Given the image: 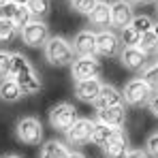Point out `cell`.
<instances>
[{
  "instance_id": "cell-1",
  "label": "cell",
  "mask_w": 158,
  "mask_h": 158,
  "mask_svg": "<svg viewBox=\"0 0 158 158\" xmlns=\"http://www.w3.org/2000/svg\"><path fill=\"white\" fill-rule=\"evenodd\" d=\"M11 79H15L24 92V96H32L39 94L43 88L41 75L34 71V66L30 64L24 53H13L11 56Z\"/></svg>"
},
{
  "instance_id": "cell-2",
  "label": "cell",
  "mask_w": 158,
  "mask_h": 158,
  "mask_svg": "<svg viewBox=\"0 0 158 158\" xmlns=\"http://www.w3.org/2000/svg\"><path fill=\"white\" fill-rule=\"evenodd\" d=\"M43 52H45V60L52 66H71L77 58L73 43L66 41L64 36H52L47 41V45L43 47Z\"/></svg>"
},
{
  "instance_id": "cell-3",
  "label": "cell",
  "mask_w": 158,
  "mask_h": 158,
  "mask_svg": "<svg viewBox=\"0 0 158 158\" xmlns=\"http://www.w3.org/2000/svg\"><path fill=\"white\" fill-rule=\"evenodd\" d=\"M122 96H124V103L131 107H143L150 105L154 92L150 90V85L143 81L141 77H135L131 81H126L124 90H122Z\"/></svg>"
},
{
  "instance_id": "cell-4",
  "label": "cell",
  "mask_w": 158,
  "mask_h": 158,
  "mask_svg": "<svg viewBox=\"0 0 158 158\" xmlns=\"http://www.w3.org/2000/svg\"><path fill=\"white\" fill-rule=\"evenodd\" d=\"M77 120H79L77 107L71 105V103H58L49 109V124L58 132H66Z\"/></svg>"
},
{
  "instance_id": "cell-5",
  "label": "cell",
  "mask_w": 158,
  "mask_h": 158,
  "mask_svg": "<svg viewBox=\"0 0 158 158\" xmlns=\"http://www.w3.org/2000/svg\"><path fill=\"white\" fill-rule=\"evenodd\" d=\"M15 137L24 145H41V141H43V124H41V120H36L32 115L22 118L15 124Z\"/></svg>"
},
{
  "instance_id": "cell-6",
  "label": "cell",
  "mask_w": 158,
  "mask_h": 158,
  "mask_svg": "<svg viewBox=\"0 0 158 158\" xmlns=\"http://www.w3.org/2000/svg\"><path fill=\"white\" fill-rule=\"evenodd\" d=\"M19 36H22V41H24V45H28V47H45L47 41L52 39L49 26H47L43 19H32V22L19 32Z\"/></svg>"
},
{
  "instance_id": "cell-7",
  "label": "cell",
  "mask_w": 158,
  "mask_h": 158,
  "mask_svg": "<svg viewBox=\"0 0 158 158\" xmlns=\"http://www.w3.org/2000/svg\"><path fill=\"white\" fill-rule=\"evenodd\" d=\"M124 49L120 34H115L113 30H101L96 32V52L101 58H120V53Z\"/></svg>"
},
{
  "instance_id": "cell-8",
  "label": "cell",
  "mask_w": 158,
  "mask_h": 158,
  "mask_svg": "<svg viewBox=\"0 0 158 158\" xmlns=\"http://www.w3.org/2000/svg\"><path fill=\"white\" fill-rule=\"evenodd\" d=\"M103 73V64L96 58H75L71 64V75L75 81H85V79H98Z\"/></svg>"
},
{
  "instance_id": "cell-9",
  "label": "cell",
  "mask_w": 158,
  "mask_h": 158,
  "mask_svg": "<svg viewBox=\"0 0 158 158\" xmlns=\"http://www.w3.org/2000/svg\"><path fill=\"white\" fill-rule=\"evenodd\" d=\"M94 126H96L94 120H90V118H79L77 122L64 132L66 143H69V145H83V143H88V141L92 139Z\"/></svg>"
},
{
  "instance_id": "cell-10",
  "label": "cell",
  "mask_w": 158,
  "mask_h": 158,
  "mask_svg": "<svg viewBox=\"0 0 158 158\" xmlns=\"http://www.w3.org/2000/svg\"><path fill=\"white\" fill-rule=\"evenodd\" d=\"M73 49L77 58H96V32L92 30H81L73 39Z\"/></svg>"
},
{
  "instance_id": "cell-11",
  "label": "cell",
  "mask_w": 158,
  "mask_h": 158,
  "mask_svg": "<svg viewBox=\"0 0 158 158\" xmlns=\"http://www.w3.org/2000/svg\"><path fill=\"white\" fill-rule=\"evenodd\" d=\"M132 19H135V13H132V4L128 0H115L111 4V26L124 30L131 26Z\"/></svg>"
},
{
  "instance_id": "cell-12",
  "label": "cell",
  "mask_w": 158,
  "mask_h": 158,
  "mask_svg": "<svg viewBox=\"0 0 158 158\" xmlns=\"http://www.w3.org/2000/svg\"><path fill=\"white\" fill-rule=\"evenodd\" d=\"M120 62L126 71L132 73H143V69L148 66V56L141 52L139 47H124L120 53Z\"/></svg>"
},
{
  "instance_id": "cell-13",
  "label": "cell",
  "mask_w": 158,
  "mask_h": 158,
  "mask_svg": "<svg viewBox=\"0 0 158 158\" xmlns=\"http://www.w3.org/2000/svg\"><path fill=\"white\" fill-rule=\"evenodd\" d=\"M101 88H103V83H101V79H85V81H75V96H77L81 103H96V98H98V94H101Z\"/></svg>"
},
{
  "instance_id": "cell-14",
  "label": "cell",
  "mask_w": 158,
  "mask_h": 158,
  "mask_svg": "<svg viewBox=\"0 0 158 158\" xmlns=\"http://www.w3.org/2000/svg\"><path fill=\"white\" fill-rule=\"evenodd\" d=\"M118 105H124V96H122V90H118L115 85L111 83H103L101 88V94L96 98V111L98 109H109V107H118Z\"/></svg>"
},
{
  "instance_id": "cell-15",
  "label": "cell",
  "mask_w": 158,
  "mask_h": 158,
  "mask_svg": "<svg viewBox=\"0 0 158 158\" xmlns=\"http://www.w3.org/2000/svg\"><path fill=\"white\" fill-rule=\"evenodd\" d=\"M96 122H101L105 126H111V128H120L126 122V109H124V105L109 107V109H98L96 111Z\"/></svg>"
},
{
  "instance_id": "cell-16",
  "label": "cell",
  "mask_w": 158,
  "mask_h": 158,
  "mask_svg": "<svg viewBox=\"0 0 158 158\" xmlns=\"http://www.w3.org/2000/svg\"><path fill=\"white\" fill-rule=\"evenodd\" d=\"M88 19H90V26H94L98 32L101 30H109L107 26H111V4L98 0V4L94 6V11L88 15Z\"/></svg>"
},
{
  "instance_id": "cell-17",
  "label": "cell",
  "mask_w": 158,
  "mask_h": 158,
  "mask_svg": "<svg viewBox=\"0 0 158 158\" xmlns=\"http://www.w3.org/2000/svg\"><path fill=\"white\" fill-rule=\"evenodd\" d=\"M103 152H105L107 158H126L128 156V152H131V148H128V139H126V132L120 131L109 143H107L105 148H103Z\"/></svg>"
},
{
  "instance_id": "cell-18",
  "label": "cell",
  "mask_w": 158,
  "mask_h": 158,
  "mask_svg": "<svg viewBox=\"0 0 158 158\" xmlns=\"http://www.w3.org/2000/svg\"><path fill=\"white\" fill-rule=\"evenodd\" d=\"M69 148L66 143L58 141V139H49L41 145V152H39V158H66L69 156Z\"/></svg>"
},
{
  "instance_id": "cell-19",
  "label": "cell",
  "mask_w": 158,
  "mask_h": 158,
  "mask_svg": "<svg viewBox=\"0 0 158 158\" xmlns=\"http://www.w3.org/2000/svg\"><path fill=\"white\" fill-rule=\"evenodd\" d=\"M22 96H24V92H22L19 83L15 79L9 77V79L0 81V101H4V103H17Z\"/></svg>"
},
{
  "instance_id": "cell-20",
  "label": "cell",
  "mask_w": 158,
  "mask_h": 158,
  "mask_svg": "<svg viewBox=\"0 0 158 158\" xmlns=\"http://www.w3.org/2000/svg\"><path fill=\"white\" fill-rule=\"evenodd\" d=\"M122 131V128H111V126H105V124H101V122H96V126H94V132H92V143L94 145H98V148H105L107 143L118 135V132Z\"/></svg>"
},
{
  "instance_id": "cell-21",
  "label": "cell",
  "mask_w": 158,
  "mask_h": 158,
  "mask_svg": "<svg viewBox=\"0 0 158 158\" xmlns=\"http://www.w3.org/2000/svg\"><path fill=\"white\" fill-rule=\"evenodd\" d=\"M28 11L32 19H45L52 11V0H28Z\"/></svg>"
},
{
  "instance_id": "cell-22",
  "label": "cell",
  "mask_w": 158,
  "mask_h": 158,
  "mask_svg": "<svg viewBox=\"0 0 158 158\" xmlns=\"http://www.w3.org/2000/svg\"><path fill=\"white\" fill-rule=\"evenodd\" d=\"M154 24H156V22H154L150 15H135V19L131 22V28L137 34H145V32H152Z\"/></svg>"
},
{
  "instance_id": "cell-23",
  "label": "cell",
  "mask_w": 158,
  "mask_h": 158,
  "mask_svg": "<svg viewBox=\"0 0 158 158\" xmlns=\"http://www.w3.org/2000/svg\"><path fill=\"white\" fill-rule=\"evenodd\" d=\"M30 22H32V15H30L28 6H17V9H15V15H13V19H11V24L15 26V30L22 32Z\"/></svg>"
},
{
  "instance_id": "cell-24",
  "label": "cell",
  "mask_w": 158,
  "mask_h": 158,
  "mask_svg": "<svg viewBox=\"0 0 158 158\" xmlns=\"http://www.w3.org/2000/svg\"><path fill=\"white\" fill-rule=\"evenodd\" d=\"M141 79L150 85V90L156 94L158 92V62L154 64H148L145 69H143V73H141Z\"/></svg>"
},
{
  "instance_id": "cell-25",
  "label": "cell",
  "mask_w": 158,
  "mask_h": 158,
  "mask_svg": "<svg viewBox=\"0 0 158 158\" xmlns=\"http://www.w3.org/2000/svg\"><path fill=\"white\" fill-rule=\"evenodd\" d=\"M141 52L145 53H154L158 52V36L154 32H145V34H141V41H139V45H137Z\"/></svg>"
},
{
  "instance_id": "cell-26",
  "label": "cell",
  "mask_w": 158,
  "mask_h": 158,
  "mask_svg": "<svg viewBox=\"0 0 158 158\" xmlns=\"http://www.w3.org/2000/svg\"><path fill=\"white\" fill-rule=\"evenodd\" d=\"M15 36H17L15 26H13L11 22L0 19V45H9V43H13V41H15Z\"/></svg>"
},
{
  "instance_id": "cell-27",
  "label": "cell",
  "mask_w": 158,
  "mask_h": 158,
  "mask_svg": "<svg viewBox=\"0 0 158 158\" xmlns=\"http://www.w3.org/2000/svg\"><path fill=\"white\" fill-rule=\"evenodd\" d=\"M120 41H122L124 47H137L139 41H141V34H137V32L128 26V28H124V30H120Z\"/></svg>"
},
{
  "instance_id": "cell-28",
  "label": "cell",
  "mask_w": 158,
  "mask_h": 158,
  "mask_svg": "<svg viewBox=\"0 0 158 158\" xmlns=\"http://www.w3.org/2000/svg\"><path fill=\"white\" fill-rule=\"evenodd\" d=\"M96 4H98V0H71V6L81 15H90Z\"/></svg>"
},
{
  "instance_id": "cell-29",
  "label": "cell",
  "mask_w": 158,
  "mask_h": 158,
  "mask_svg": "<svg viewBox=\"0 0 158 158\" xmlns=\"http://www.w3.org/2000/svg\"><path fill=\"white\" fill-rule=\"evenodd\" d=\"M11 56L13 53L0 49V81L11 77Z\"/></svg>"
},
{
  "instance_id": "cell-30",
  "label": "cell",
  "mask_w": 158,
  "mask_h": 158,
  "mask_svg": "<svg viewBox=\"0 0 158 158\" xmlns=\"http://www.w3.org/2000/svg\"><path fill=\"white\" fill-rule=\"evenodd\" d=\"M145 152H148V156L158 158V132H154V135L148 137V141H145Z\"/></svg>"
},
{
  "instance_id": "cell-31",
  "label": "cell",
  "mask_w": 158,
  "mask_h": 158,
  "mask_svg": "<svg viewBox=\"0 0 158 158\" xmlns=\"http://www.w3.org/2000/svg\"><path fill=\"white\" fill-rule=\"evenodd\" d=\"M19 4H15V2H6L4 6H0V19H4V22H11L13 19V15H15V9H17Z\"/></svg>"
},
{
  "instance_id": "cell-32",
  "label": "cell",
  "mask_w": 158,
  "mask_h": 158,
  "mask_svg": "<svg viewBox=\"0 0 158 158\" xmlns=\"http://www.w3.org/2000/svg\"><path fill=\"white\" fill-rule=\"evenodd\" d=\"M150 111H152V115H154V118H158V94H154V96H152V101H150Z\"/></svg>"
},
{
  "instance_id": "cell-33",
  "label": "cell",
  "mask_w": 158,
  "mask_h": 158,
  "mask_svg": "<svg viewBox=\"0 0 158 158\" xmlns=\"http://www.w3.org/2000/svg\"><path fill=\"white\" fill-rule=\"evenodd\" d=\"M126 158H150V156H148V152H145V150H131Z\"/></svg>"
},
{
  "instance_id": "cell-34",
  "label": "cell",
  "mask_w": 158,
  "mask_h": 158,
  "mask_svg": "<svg viewBox=\"0 0 158 158\" xmlns=\"http://www.w3.org/2000/svg\"><path fill=\"white\" fill-rule=\"evenodd\" d=\"M132 6H145V4H152V2H156V0H128Z\"/></svg>"
},
{
  "instance_id": "cell-35",
  "label": "cell",
  "mask_w": 158,
  "mask_h": 158,
  "mask_svg": "<svg viewBox=\"0 0 158 158\" xmlns=\"http://www.w3.org/2000/svg\"><path fill=\"white\" fill-rule=\"evenodd\" d=\"M66 158H85V154H83V152H79V150H71Z\"/></svg>"
},
{
  "instance_id": "cell-36",
  "label": "cell",
  "mask_w": 158,
  "mask_h": 158,
  "mask_svg": "<svg viewBox=\"0 0 158 158\" xmlns=\"http://www.w3.org/2000/svg\"><path fill=\"white\" fill-rule=\"evenodd\" d=\"M11 2H15V4H19V6H26L28 0H11Z\"/></svg>"
},
{
  "instance_id": "cell-37",
  "label": "cell",
  "mask_w": 158,
  "mask_h": 158,
  "mask_svg": "<svg viewBox=\"0 0 158 158\" xmlns=\"http://www.w3.org/2000/svg\"><path fill=\"white\" fill-rule=\"evenodd\" d=\"M152 32H154V34H156V36H158V22H156V24H154V28H152Z\"/></svg>"
},
{
  "instance_id": "cell-38",
  "label": "cell",
  "mask_w": 158,
  "mask_h": 158,
  "mask_svg": "<svg viewBox=\"0 0 158 158\" xmlns=\"http://www.w3.org/2000/svg\"><path fill=\"white\" fill-rule=\"evenodd\" d=\"M4 158H22V156H17V154H9V156H4Z\"/></svg>"
},
{
  "instance_id": "cell-39",
  "label": "cell",
  "mask_w": 158,
  "mask_h": 158,
  "mask_svg": "<svg viewBox=\"0 0 158 158\" xmlns=\"http://www.w3.org/2000/svg\"><path fill=\"white\" fill-rule=\"evenodd\" d=\"M6 2H9V0H0V6H4V4H6Z\"/></svg>"
},
{
  "instance_id": "cell-40",
  "label": "cell",
  "mask_w": 158,
  "mask_h": 158,
  "mask_svg": "<svg viewBox=\"0 0 158 158\" xmlns=\"http://www.w3.org/2000/svg\"><path fill=\"white\" fill-rule=\"evenodd\" d=\"M156 13H158V0H156Z\"/></svg>"
},
{
  "instance_id": "cell-41",
  "label": "cell",
  "mask_w": 158,
  "mask_h": 158,
  "mask_svg": "<svg viewBox=\"0 0 158 158\" xmlns=\"http://www.w3.org/2000/svg\"><path fill=\"white\" fill-rule=\"evenodd\" d=\"M156 56H158V52H156Z\"/></svg>"
}]
</instances>
